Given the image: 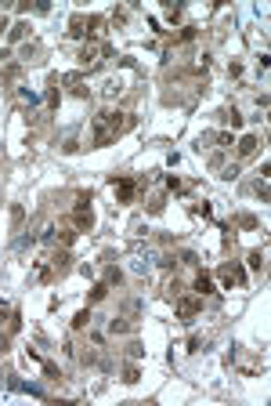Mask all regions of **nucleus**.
<instances>
[{"label": "nucleus", "instance_id": "obj_1", "mask_svg": "<svg viewBox=\"0 0 271 406\" xmlns=\"http://www.w3.org/2000/svg\"><path fill=\"white\" fill-rule=\"evenodd\" d=\"M130 127H134V120H130L127 113L105 109V113L94 116V138H90V142H94V145H112L123 131H130Z\"/></svg>", "mask_w": 271, "mask_h": 406}, {"label": "nucleus", "instance_id": "obj_2", "mask_svg": "<svg viewBox=\"0 0 271 406\" xmlns=\"http://www.w3.org/2000/svg\"><path fill=\"white\" fill-rule=\"evenodd\" d=\"M101 25H105V18H98V15H72V18H69V33L76 36V40H83V36H94Z\"/></svg>", "mask_w": 271, "mask_h": 406}, {"label": "nucleus", "instance_id": "obj_3", "mask_svg": "<svg viewBox=\"0 0 271 406\" xmlns=\"http://www.w3.org/2000/svg\"><path fill=\"white\" fill-rule=\"evenodd\" d=\"M101 58H116L112 44H83V51H80V62H83L87 69H94Z\"/></svg>", "mask_w": 271, "mask_h": 406}, {"label": "nucleus", "instance_id": "obj_4", "mask_svg": "<svg viewBox=\"0 0 271 406\" xmlns=\"http://www.w3.org/2000/svg\"><path fill=\"white\" fill-rule=\"evenodd\" d=\"M72 221H76V228H90V225H94V214H90V196H80Z\"/></svg>", "mask_w": 271, "mask_h": 406}, {"label": "nucleus", "instance_id": "obj_5", "mask_svg": "<svg viewBox=\"0 0 271 406\" xmlns=\"http://www.w3.org/2000/svg\"><path fill=\"white\" fill-rule=\"evenodd\" d=\"M199 308H203L199 294H195V298H177V316H181V319H195V316H199Z\"/></svg>", "mask_w": 271, "mask_h": 406}, {"label": "nucleus", "instance_id": "obj_6", "mask_svg": "<svg viewBox=\"0 0 271 406\" xmlns=\"http://www.w3.org/2000/svg\"><path fill=\"white\" fill-rule=\"evenodd\" d=\"M242 279H246V272H242L239 269V265H224V269H221V283H224V287H242Z\"/></svg>", "mask_w": 271, "mask_h": 406}, {"label": "nucleus", "instance_id": "obj_7", "mask_svg": "<svg viewBox=\"0 0 271 406\" xmlns=\"http://www.w3.org/2000/svg\"><path fill=\"white\" fill-rule=\"evenodd\" d=\"M62 84H69L76 98H87V80H83V73H69V76H62Z\"/></svg>", "mask_w": 271, "mask_h": 406}, {"label": "nucleus", "instance_id": "obj_8", "mask_svg": "<svg viewBox=\"0 0 271 406\" xmlns=\"http://www.w3.org/2000/svg\"><path fill=\"white\" fill-rule=\"evenodd\" d=\"M112 185H116V196H119V203H130V200H134V181H130V178H119V181H112Z\"/></svg>", "mask_w": 271, "mask_h": 406}, {"label": "nucleus", "instance_id": "obj_9", "mask_svg": "<svg viewBox=\"0 0 271 406\" xmlns=\"http://www.w3.org/2000/svg\"><path fill=\"white\" fill-rule=\"evenodd\" d=\"M192 287H195V294L203 298V294H213V279H210L206 272H199V276H195V283H192Z\"/></svg>", "mask_w": 271, "mask_h": 406}, {"label": "nucleus", "instance_id": "obj_10", "mask_svg": "<svg viewBox=\"0 0 271 406\" xmlns=\"http://www.w3.org/2000/svg\"><path fill=\"white\" fill-rule=\"evenodd\" d=\"M257 145H260V138L257 134H246L239 142V156H249V152H257Z\"/></svg>", "mask_w": 271, "mask_h": 406}, {"label": "nucleus", "instance_id": "obj_11", "mask_svg": "<svg viewBox=\"0 0 271 406\" xmlns=\"http://www.w3.org/2000/svg\"><path fill=\"white\" fill-rule=\"evenodd\" d=\"M25 33H29V22H18V25H11L7 40H11V44H18V40H25Z\"/></svg>", "mask_w": 271, "mask_h": 406}, {"label": "nucleus", "instance_id": "obj_12", "mask_svg": "<svg viewBox=\"0 0 271 406\" xmlns=\"http://www.w3.org/2000/svg\"><path fill=\"white\" fill-rule=\"evenodd\" d=\"M224 124H231V127H242V116H239V109H224Z\"/></svg>", "mask_w": 271, "mask_h": 406}, {"label": "nucleus", "instance_id": "obj_13", "mask_svg": "<svg viewBox=\"0 0 271 406\" xmlns=\"http://www.w3.org/2000/svg\"><path fill=\"white\" fill-rule=\"evenodd\" d=\"M246 261H249V269H253V272H264V254H260V251H253Z\"/></svg>", "mask_w": 271, "mask_h": 406}, {"label": "nucleus", "instance_id": "obj_14", "mask_svg": "<svg viewBox=\"0 0 271 406\" xmlns=\"http://www.w3.org/2000/svg\"><path fill=\"white\" fill-rule=\"evenodd\" d=\"M87 323H90V312H87V308L72 316V327H76V330H83V327H87Z\"/></svg>", "mask_w": 271, "mask_h": 406}, {"label": "nucleus", "instance_id": "obj_15", "mask_svg": "<svg viewBox=\"0 0 271 406\" xmlns=\"http://www.w3.org/2000/svg\"><path fill=\"white\" fill-rule=\"evenodd\" d=\"M109 330H112V334H127V330H130V323H123V319H112V323H109Z\"/></svg>", "mask_w": 271, "mask_h": 406}, {"label": "nucleus", "instance_id": "obj_16", "mask_svg": "<svg viewBox=\"0 0 271 406\" xmlns=\"http://www.w3.org/2000/svg\"><path fill=\"white\" fill-rule=\"evenodd\" d=\"M163 207H166V200H163V196H156L152 203H148V214H163Z\"/></svg>", "mask_w": 271, "mask_h": 406}, {"label": "nucleus", "instance_id": "obj_17", "mask_svg": "<svg viewBox=\"0 0 271 406\" xmlns=\"http://www.w3.org/2000/svg\"><path fill=\"white\" fill-rule=\"evenodd\" d=\"M137 377H141V374H137V366H127V370H123V381L127 384H137Z\"/></svg>", "mask_w": 271, "mask_h": 406}, {"label": "nucleus", "instance_id": "obj_18", "mask_svg": "<svg viewBox=\"0 0 271 406\" xmlns=\"http://www.w3.org/2000/svg\"><path fill=\"white\" fill-rule=\"evenodd\" d=\"M105 294H109V287H105V283H98V287L90 290V301H101V298H105Z\"/></svg>", "mask_w": 271, "mask_h": 406}, {"label": "nucleus", "instance_id": "obj_19", "mask_svg": "<svg viewBox=\"0 0 271 406\" xmlns=\"http://www.w3.org/2000/svg\"><path fill=\"white\" fill-rule=\"evenodd\" d=\"M119 91H123V87H119V80H109V84H105V95H109V98H116Z\"/></svg>", "mask_w": 271, "mask_h": 406}, {"label": "nucleus", "instance_id": "obj_20", "mask_svg": "<svg viewBox=\"0 0 271 406\" xmlns=\"http://www.w3.org/2000/svg\"><path fill=\"white\" fill-rule=\"evenodd\" d=\"M239 225H242V228H257V218H253V214H242Z\"/></svg>", "mask_w": 271, "mask_h": 406}, {"label": "nucleus", "instance_id": "obj_21", "mask_svg": "<svg viewBox=\"0 0 271 406\" xmlns=\"http://www.w3.org/2000/svg\"><path fill=\"white\" fill-rule=\"evenodd\" d=\"M257 196H260V200H268V178H260V181H257Z\"/></svg>", "mask_w": 271, "mask_h": 406}, {"label": "nucleus", "instance_id": "obj_22", "mask_svg": "<svg viewBox=\"0 0 271 406\" xmlns=\"http://www.w3.org/2000/svg\"><path fill=\"white\" fill-rule=\"evenodd\" d=\"M166 189H170V192H181L184 185H181V181H177V178H174V174H170V178H166Z\"/></svg>", "mask_w": 271, "mask_h": 406}, {"label": "nucleus", "instance_id": "obj_23", "mask_svg": "<svg viewBox=\"0 0 271 406\" xmlns=\"http://www.w3.org/2000/svg\"><path fill=\"white\" fill-rule=\"evenodd\" d=\"M119 279H123V276H119V269H109V272H105V283H119Z\"/></svg>", "mask_w": 271, "mask_h": 406}, {"label": "nucleus", "instance_id": "obj_24", "mask_svg": "<svg viewBox=\"0 0 271 406\" xmlns=\"http://www.w3.org/2000/svg\"><path fill=\"white\" fill-rule=\"evenodd\" d=\"M4 29H7V22H4V18H0V33H4Z\"/></svg>", "mask_w": 271, "mask_h": 406}]
</instances>
